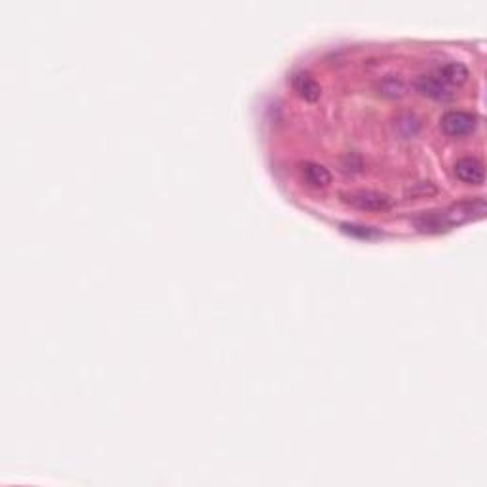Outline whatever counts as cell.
<instances>
[{
	"mask_svg": "<svg viewBox=\"0 0 487 487\" xmlns=\"http://www.w3.org/2000/svg\"><path fill=\"white\" fill-rule=\"evenodd\" d=\"M483 213H486V202L483 198H476V200L461 202V204H455L447 210H440V212L420 213L415 219V225L420 232H440L447 231L464 221L483 217Z\"/></svg>",
	"mask_w": 487,
	"mask_h": 487,
	"instance_id": "1",
	"label": "cell"
},
{
	"mask_svg": "<svg viewBox=\"0 0 487 487\" xmlns=\"http://www.w3.org/2000/svg\"><path fill=\"white\" fill-rule=\"evenodd\" d=\"M341 198L343 202H347L348 206L356 207V210H362V212H386V210H390V206H392L390 196H386L384 193H379V190L369 189L343 193Z\"/></svg>",
	"mask_w": 487,
	"mask_h": 487,
	"instance_id": "2",
	"label": "cell"
},
{
	"mask_svg": "<svg viewBox=\"0 0 487 487\" xmlns=\"http://www.w3.org/2000/svg\"><path fill=\"white\" fill-rule=\"evenodd\" d=\"M442 132L449 137H464L470 135L478 126V118L466 110H447L440 120Z\"/></svg>",
	"mask_w": 487,
	"mask_h": 487,
	"instance_id": "3",
	"label": "cell"
},
{
	"mask_svg": "<svg viewBox=\"0 0 487 487\" xmlns=\"http://www.w3.org/2000/svg\"><path fill=\"white\" fill-rule=\"evenodd\" d=\"M415 88L419 93H423L425 98H430L434 101H449L453 98V91L444 80H440L438 76L432 74H423L415 80Z\"/></svg>",
	"mask_w": 487,
	"mask_h": 487,
	"instance_id": "4",
	"label": "cell"
},
{
	"mask_svg": "<svg viewBox=\"0 0 487 487\" xmlns=\"http://www.w3.org/2000/svg\"><path fill=\"white\" fill-rule=\"evenodd\" d=\"M453 171H455L457 179L466 183V185H483V181H486L483 164L474 156H464V159L457 160Z\"/></svg>",
	"mask_w": 487,
	"mask_h": 487,
	"instance_id": "5",
	"label": "cell"
},
{
	"mask_svg": "<svg viewBox=\"0 0 487 487\" xmlns=\"http://www.w3.org/2000/svg\"><path fill=\"white\" fill-rule=\"evenodd\" d=\"M293 90L297 91L299 98H303L304 101H318L322 96V88L316 80L312 79L309 73H297L292 79Z\"/></svg>",
	"mask_w": 487,
	"mask_h": 487,
	"instance_id": "6",
	"label": "cell"
},
{
	"mask_svg": "<svg viewBox=\"0 0 487 487\" xmlns=\"http://www.w3.org/2000/svg\"><path fill=\"white\" fill-rule=\"evenodd\" d=\"M301 176L311 187H318V189H323V187H329L331 183V173L326 166L318 164V162H304L301 166Z\"/></svg>",
	"mask_w": 487,
	"mask_h": 487,
	"instance_id": "7",
	"label": "cell"
},
{
	"mask_svg": "<svg viewBox=\"0 0 487 487\" xmlns=\"http://www.w3.org/2000/svg\"><path fill=\"white\" fill-rule=\"evenodd\" d=\"M438 79L444 80L447 86L464 84L469 80V69L464 67L463 63H459V61H451V63H445V65L440 67Z\"/></svg>",
	"mask_w": 487,
	"mask_h": 487,
	"instance_id": "8",
	"label": "cell"
},
{
	"mask_svg": "<svg viewBox=\"0 0 487 487\" xmlns=\"http://www.w3.org/2000/svg\"><path fill=\"white\" fill-rule=\"evenodd\" d=\"M377 90L381 96L390 99H400L406 96V84L400 76H394V74H389V76H383V79L377 82Z\"/></svg>",
	"mask_w": 487,
	"mask_h": 487,
	"instance_id": "9",
	"label": "cell"
},
{
	"mask_svg": "<svg viewBox=\"0 0 487 487\" xmlns=\"http://www.w3.org/2000/svg\"><path fill=\"white\" fill-rule=\"evenodd\" d=\"M396 128L398 132L403 135V137H411V135L417 134L419 130V120L415 118V115H402L398 120H396Z\"/></svg>",
	"mask_w": 487,
	"mask_h": 487,
	"instance_id": "10",
	"label": "cell"
},
{
	"mask_svg": "<svg viewBox=\"0 0 487 487\" xmlns=\"http://www.w3.org/2000/svg\"><path fill=\"white\" fill-rule=\"evenodd\" d=\"M341 229H343V232H347V234H350V236L365 238V240H369V238H377L379 236V232L375 231V229H372V227L350 225V223H343Z\"/></svg>",
	"mask_w": 487,
	"mask_h": 487,
	"instance_id": "11",
	"label": "cell"
}]
</instances>
